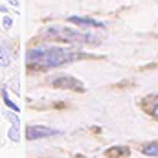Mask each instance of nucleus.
Masks as SVG:
<instances>
[{"label": "nucleus", "instance_id": "423d86ee", "mask_svg": "<svg viewBox=\"0 0 158 158\" xmlns=\"http://www.w3.org/2000/svg\"><path fill=\"white\" fill-rule=\"evenodd\" d=\"M2 99H4V103H6V107H9V110H13V112H19V110H20V107H17V103L9 98V94H7L6 88L2 90Z\"/></svg>", "mask_w": 158, "mask_h": 158}, {"label": "nucleus", "instance_id": "4468645a", "mask_svg": "<svg viewBox=\"0 0 158 158\" xmlns=\"http://www.w3.org/2000/svg\"><path fill=\"white\" fill-rule=\"evenodd\" d=\"M0 11H2V13H4V11L7 13V7H6V6H0Z\"/></svg>", "mask_w": 158, "mask_h": 158}, {"label": "nucleus", "instance_id": "f257e3e1", "mask_svg": "<svg viewBox=\"0 0 158 158\" xmlns=\"http://www.w3.org/2000/svg\"><path fill=\"white\" fill-rule=\"evenodd\" d=\"M77 57H79V53L72 52L70 48H61V46H53V48H31L26 53V61L30 64L46 66V68L72 63Z\"/></svg>", "mask_w": 158, "mask_h": 158}, {"label": "nucleus", "instance_id": "2eb2a0df", "mask_svg": "<svg viewBox=\"0 0 158 158\" xmlns=\"http://www.w3.org/2000/svg\"><path fill=\"white\" fill-rule=\"evenodd\" d=\"M0 70H2V68H0Z\"/></svg>", "mask_w": 158, "mask_h": 158}, {"label": "nucleus", "instance_id": "9d476101", "mask_svg": "<svg viewBox=\"0 0 158 158\" xmlns=\"http://www.w3.org/2000/svg\"><path fill=\"white\" fill-rule=\"evenodd\" d=\"M9 138H11L13 142H19V129H17V125H13V127L9 129Z\"/></svg>", "mask_w": 158, "mask_h": 158}, {"label": "nucleus", "instance_id": "20e7f679", "mask_svg": "<svg viewBox=\"0 0 158 158\" xmlns=\"http://www.w3.org/2000/svg\"><path fill=\"white\" fill-rule=\"evenodd\" d=\"M53 86L57 88H64V90H77V92H85V86L83 83L77 81L72 76H57L53 79Z\"/></svg>", "mask_w": 158, "mask_h": 158}, {"label": "nucleus", "instance_id": "6e6552de", "mask_svg": "<svg viewBox=\"0 0 158 158\" xmlns=\"http://www.w3.org/2000/svg\"><path fill=\"white\" fill-rule=\"evenodd\" d=\"M143 155L145 156H158V143H149L143 147Z\"/></svg>", "mask_w": 158, "mask_h": 158}, {"label": "nucleus", "instance_id": "39448f33", "mask_svg": "<svg viewBox=\"0 0 158 158\" xmlns=\"http://www.w3.org/2000/svg\"><path fill=\"white\" fill-rule=\"evenodd\" d=\"M70 22L79 24V26H96V28H103L105 24L99 22V20H94V19H88V17H68Z\"/></svg>", "mask_w": 158, "mask_h": 158}, {"label": "nucleus", "instance_id": "7ed1b4c3", "mask_svg": "<svg viewBox=\"0 0 158 158\" xmlns=\"http://www.w3.org/2000/svg\"><path fill=\"white\" fill-rule=\"evenodd\" d=\"M57 134H61L59 129H52V127H44V125H28L26 127V138L28 140H40V138L57 136Z\"/></svg>", "mask_w": 158, "mask_h": 158}, {"label": "nucleus", "instance_id": "ddd939ff", "mask_svg": "<svg viewBox=\"0 0 158 158\" xmlns=\"http://www.w3.org/2000/svg\"><path fill=\"white\" fill-rule=\"evenodd\" d=\"M7 2H9L13 7H19V0H7Z\"/></svg>", "mask_w": 158, "mask_h": 158}, {"label": "nucleus", "instance_id": "0eeeda50", "mask_svg": "<svg viewBox=\"0 0 158 158\" xmlns=\"http://www.w3.org/2000/svg\"><path fill=\"white\" fill-rule=\"evenodd\" d=\"M9 64H11V53H9L6 48L0 46V68H6V66H9Z\"/></svg>", "mask_w": 158, "mask_h": 158}, {"label": "nucleus", "instance_id": "f03ea898", "mask_svg": "<svg viewBox=\"0 0 158 158\" xmlns=\"http://www.w3.org/2000/svg\"><path fill=\"white\" fill-rule=\"evenodd\" d=\"M48 33L53 35V37H61L64 40H72V42H98V39L94 35H86V33H81V31L68 30V28H52Z\"/></svg>", "mask_w": 158, "mask_h": 158}, {"label": "nucleus", "instance_id": "9b49d317", "mask_svg": "<svg viewBox=\"0 0 158 158\" xmlns=\"http://www.w3.org/2000/svg\"><path fill=\"white\" fill-rule=\"evenodd\" d=\"M4 114H6V118L9 119V121H11V123H13V125H19V118H17V116H15V114H13V112H9V110H6V112H4Z\"/></svg>", "mask_w": 158, "mask_h": 158}, {"label": "nucleus", "instance_id": "f8f14e48", "mask_svg": "<svg viewBox=\"0 0 158 158\" xmlns=\"http://www.w3.org/2000/svg\"><path fill=\"white\" fill-rule=\"evenodd\" d=\"M151 112H153V116L158 119V94L153 98V110H151Z\"/></svg>", "mask_w": 158, "mask_h": 158}, {"label": "nucleus", "instance_id": "1a4fd4ad", "mask_svg": "<svg viewBox=\"0 0 158 158\" xmlns=\"http://www.w3.org/2000/svg\"><path fill=\"white\" fill-rule=\"evenodd\" d=\"M2 26H4L6 30H11V26H13V19H11L7 13H6V17L2 19Z\"/></svg>", "mask_w": 158, "mask_h": 158}]
</instances>
